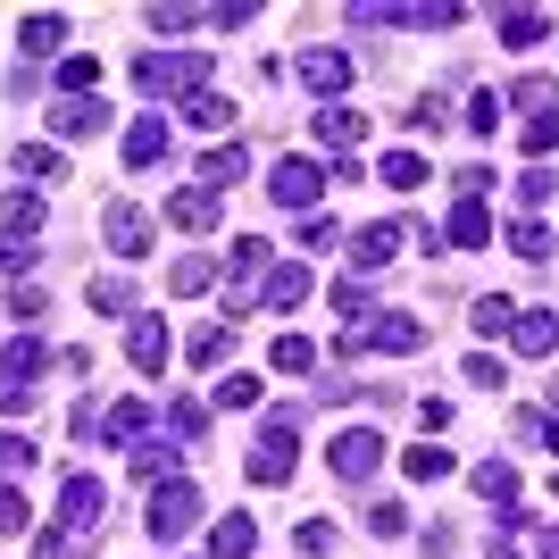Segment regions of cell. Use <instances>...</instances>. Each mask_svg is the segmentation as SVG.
Listing matches in <instances>:
<instances>
[{
	"instance_id": "cell-30",
	"label": "cell",
	"mask_w": 559,
	"mask_h": 559,
	"mask_svg": "<svg viewBox=\"0 0 559 559\" xmlns=\"http://www.w3.org/2000/svg\"><path fill=\"white\" fill-rule=\"evenodd\" d=\"M510 100H518L526 117H551V109H559V84H551V75H518Z\"/></svg>"
},
{
	"instance_id": "cell-57",
	"label": "cell",
	"mask_w": 559,
	"mask_h": 559,
	"mask_svg": "<svg viewBox=\"0 0 559 559\" xmlns=\"http://www.w3.org/2000/svg\"><path fill=\"white\" fill-rule=\"evenodd\" d=\"M68 426H75V443H100V401H75Z\"/></svg>"
},
{
	"instance_id": "cell-12",
	"label": "cell",
	"mask_w": 559,
	"mask_h": 559,
	"mask_svg": "<svg viewBox=\"0 0 559 559\" xmlns=\"http://www.w3.org/2000/svg\"><path fill=\"white\" fill-rule=\"evenodd\" d=\"M159 159H167V117H159V109H142L134 126H126V167L142 176V167H159Z\"/></svg>"
},
{
	"instance_id": "cell-5",
	"label": "cell",
	"mask_w": 559,
	"mask_h": 559,
	"mask_svg": "<svg viewBox=\"0 0 559 559\" xmlns=\"http://www.w3.org/2000/svg\"><path fill=\"white\" fill-rule=\"evenodd\" d=\"M267 192H276V210H301V217H318V192H326V167H318V159H276Z\"/></svg>"
},
{
	"instance_id": "cell-42",
	"label": "cell",
	"mask_w": 559,
	"mask_h": 559,
	"mask_svg": "<svg viewBox=\"0 0 559 559\" xmlns=\"http://www.w3.org/2000/svg\"><path fill=\"white\" fill-rule=\"evenodd\" d=\"M460 376L476 384V393H501V376H510V368H501L492 350H467V359H460Z\"/></svg>"
},
{
	"instance_id": "cell-10",
	"label": "cell",
	"mask_w": 559,
	"mask_h": 559,
	"mask_svg": "<svg viewBox=\"0 0 559 559\" xmlns=\"http://www.w3.org/2000/svg\"><path fill=\"white\" fill-rule=\"evenodd\" d=\"M50 134L59 142H93V134H109V100H50Z\"/></svg>"
},
{
	"instance_id": "cell-33",
	"label": "cell",
	"mask_w": 559,
	"mask_h": 559,
	"mask_svg": "<svg viewBox=\"0 0 559 559\" xmlns=\"http://www.w3.org/2000/svg\"><path fill=\"white\" fill-rule=\"evenodd\" d=\"M93 309H100V318H126V326H134V284H126V276H100V284H93Z\"/></svg>"
},
{
	"instance_id": "cell-58",
	"label": "cell",
	"mask_w": 559,
	"mask_h": 559,
	"mask_svg": "<svg viewBox=\"0 0 559 559\" xmlns=\"http://www.w3.org/2000/svg\"><path fill=\"white\" fill-rule=\"evenodd\" d=\"M293 543H301V551L318 559V551H334V526H326V518H309V526H301V535H293Z\"/></svg>"
},
{
	"instance_id": "cell-41",
	"label": "cell",
	"mask_w": 559,
	"mask_h": 559,
	"mask_svg": "<svg viewBox=\"0 0 559 559\" xmlns=\"http://www.w3.org/2000/svg\"><path fill=\"white\" fill-rule=\"evenodd\" d=\"M167 426H176V443H201V435H210V409H201V401H167Z\"/></svg>"
},
{
	"instance_id": "cell-52",
	"label": "cell",
	"mask_w": 559,
	"mask_h": 559,
	"mask_svg": "<svg viewBox=\"0 0 559 559\" xmlns=\"http://www.w3.org/2000/svg\"><path fill=\"white\" fill-rule=\"evenodd\" d=\"M518 201H526V210H543V201H551V167H526V176H518Z\"/></svg>"
},
{
	"instance_id": "cell-62",
	"label": "cell",
	"mask_w": 559,
	"mask_h": 559,
	"mask_svg": "<svg viewBox=\"0 0 559 559\" xmlns=\"http://www.w3.org/2000/svg\"><path fill=\"white\" fill-rule=\"evenodd\" d=\"M551 501H559V476H551Z\"/></svg>"
},
{
	"instance_id": "cell-11",
	"label": "cell",
	"mask_w": 559,
	"mask_h": 559,
	"mask_svg": "<svg viewBox=\"0 0 559 559\" xmlns=\"http://www.w3.org/2000/svg\"><path fill=\"white\" fill-rule=\"evenodd\" d=\"M100 242H109L117 259H142V251H151V217H142L134 201H109V217H100Z\"/></svg>"
},
{
	"instance_id": "cell-24",
	"label": "cell",
	"mask_w": 559,
	"mask_h": 559,
	"mask_svg": "<svg viewBox=\"0 0 559 559\" xmlns=\"http://www.w3.org/2000/svg\"><path fill=\"white\" fill-rule=\"evenodd\" d=\"M251 543H259V526H251L242 510H234V518H217V526H210V559H251Z\"/></svg>"
},
{
	"instance_id": "cell-40",
	"label": "cell",
	"mask_w": 559,
	"mask_h": 559,
	"mask_svg": "<svg viewBox=\"0 0 559 559\" xmlns=\"http://www.w3.org/2000/svg\"><path fill=\"white\" fill-rule=\"evenodd\" d=\"M510 251L518 259H551V226H543V217H518V226H510Z\"/></svg>"
},
{
	"instance_id": "cell-25",
	"label": "cell",
	"mask_w": 559,
	"mask_h": 559,
	"mask_svg": "<svg viewBox=\"0 0 559 559\" xmlns=\"http://www.w3.org/2000/svg\"><path fill=\"white\" fill-rule=\"evenodd\" d=\"M443 234H451V242H460V251H485V242H492V217H485V201H460Z\"/></svg>"
},
{
	"instance_id": "cell-17",
	"label": "cell",
	"mask_w": 559,
	"mask_h": 559,
	"mask_svg": "<svg viewBox=\"0 0 559 559\" xmlns=\"http://www.w3.org/2000/svg\"><path fill=\"white\" fill-rule=\"evenodd\" d=\"M142 435H151V401H109V409H100V443H126V451H134Z\"/></svg>"
},
{
	"instance_id": "cell-37",
	"label": "cell",
	"mask_w": 559,
	"mask_h": 559,
	"mask_svg": "<svg viewBox=\"0 0 559 559\" xmlns=\"http://www.w3.org/2000/svg\"><path fill=\"white\" fill-rule=\"evenodd\" d=\"M185 117H192V126H210V134H226V126H234V100H226V93L210 84L201 100H185Z\"/></svg>"
},
{
	"instance_id": "cell-49",
	"label": "cell",
	"mask_w": 559,
	"mask_h": 559,
	"mask_svg": "<svg viewBox=\"0 0 559 559\" xmlns=\"http://www.w3.org/2000/svg\"><path fill=\"white\" fill-rule=\"evenodd\" d=\"M17 467H34V443H25V435H0V485H9Z\"/></svg>"
},
{
	"instance_id": "cell-15",
	"label": "cell",
	"mask_w": 559,
	"mask_h": 559,
	"mask_svg": "<svg viewBox=\"0 0 559 559\" xmlns=\"http://www.w3.org/2000/svg\"><path fill=\"white\" fill-rule=\"evenodd\" d=\"M17 50L25 59H59V50H68V17H59V9H34V17L17 25Z\"/></svg>"
},
{
	"instance_id": "cell-51",
	"label": "cell",
	"mask_w": 559,
	"mask_h": 559,
	"mask_svg": "<svg viewBox=\"0 0 559 559\" xmlns=\"http://www.w3.org/2000/svg\"><path fill=\"white\" fill-rule=\"evenodd\" d=\"M75 551H84V543H75L68 526H50V535H34V559H75Z\"/></svg>"
},
{
	"instance_id": "cell-59",
	"label": "cell",
	"mask_w": 559,
	"mask_h": 559,
	"mask_svg": "<svg viewBox=\"0 0 559 559\" xmlns=\"http://www.w3.org/2000/svg\"><path fill=\"white\" fill-rule=\"evenodd\" d=\"M251 17H259L251 0H226V9H210V25H217V34H226V25H251Z\"/></svg>"
},
{
	"instance_id": "cell-60",
	"label": "cell",
	"mask_w": 559,
	"mask_h": 559,
	"mask_svg": "<svg viewBox=\"0 0 559 559\" xmlns=\"http://www.w3.org/2000/svg\"><path fill=\"white\" fill-rule=\"evenodd\" d=\"M535 559H559V535H543V543H535Z\"/></svg>"
},
{
	"instance_id": "cell-4",
	"label": "cell",
	"mask_w": 559,
	"mask_h": 559,
	"mask_svg": "<svg viewBox=\"0 0 559 559\" xmlns=\"http://www.w3.org/2000/svg\"><path fill=\"white\" fill-rule=\"evenodd\" d=\"M142 526H151V543H185L192 526H201V492H192L185 476L151 485V510H142Z\"/></svg>"
},
{
	"instance_id": "cell-9",
	"label": "cell",
	"mask_w": 559,
	"mask_h": 559,
	"mask_svg": "<svg viewBox=\"0 0 559 559\" xmlns=\"http://www.w3.org/2000/svg\"><path fill=\"white\" fill-rule=\"evenodd\" d=\"M376 467H384V435H368V426L334 435V476H343V485H368Z\"/></svg>"
},
{
	"instance_id": "cell-46",
	"label": "cell",
	"mask_w": 559,
	"mask_h": 559,
	"mask_svg": "<svg viewBox=\"0 0 559 559\" xmlns=\"http://www.w3.org/2000/svg\"><path fill=\"white\" fill-rule=\"evenodd\" d=\"M217 409H259V376H217Z\"/></svg>"
},
{
	"instance_id": "cell-1",
	"label": "cell",
	"mask_w": 559,
	"mask_h": 559,
	"mask_svg": "<svg viewBox=\"0 0 559 559\" xmlns=\"http://www.w3.org/2000/svg\"><path fill=\"white\" fill-rule=\"evenodd\" d=\"M134 93L201 100V93H210V50H142V59H134Z\"/></svg>"
},
{
	"instance_id": "cell-27",
	"label": "cell",
	"mask_w": 559,
	"mask_h": 559,
	"mask_svg": "<svg viewBox=\"0 0 559 559\" xmlns=\"http://www.w3.org/2000/svg\"><path fill=\"white\" fill-rule=\"evenodd\" d=\"M376 176H384L393 192H418V185H426V159L409 151V142H401V151H384V159H376Z\"/></svg>"
},
{
	"instance_id": "cell-53",
	"label": "cell",
	"mask_w": 559,
	"mask_h": 559,
	"mask_svg": "<svg viewBox=\"0 0 559 559\" xmlns=\"http://www.w3.org/2000/svg\"><path fill=\"white\" fill-rule=\"evenodd\" d=\"M192 17H210V9H176V0H167V9H151V34H185Z\"/></svg>"
},
{
	"instance_id": "cell-48",
	"label": "cell",
	"mask_w": 559,
	"mask_h": 559,
	"mask_svg": "<svg viewBox=\"0 0 559 559\" xmlns=\"http://www.w3.org/2000/svg\"><path fill=\"white\" fill-rule=\"evenodd\" d=\"M0 226H25V234H43V201H34V192H9V217H0Z\"/></svg>"
},
{
	"instance_id": "cell-26",
	"label": "cell",
	"mask_w": 559,
	"mask_h": 559,
	"mask_svg": "<svg viewBox=\"0 0 559 559\" xmlns=\"http://www.w3.org/2000/svg\"><path fill=\"white\" fill-rule=\"evenodd\" d=\"M34 259H43V234H25V226H0V267H9V276L25 284V267H34Z\"/></svg>"
},
{
	"instance_id": "cell-13",
	"label": "cell",
	"mask_w": 559,
	"mask_h": 559,
	"mask_svg": "<svg viewBox=\"0 0 559 559\" xmlns=\"http://www.w3.org/2000/svg\"><path fill=\"white\" fill-rule=\"evenodd\" d=\"M318 142H326V151H359V142H368V109L326 100V109H318Z\"/></svg>"
},
{
	"instance_id": "cell-38",
	"label": "cell",
	"mask_w": 559,
	"mask_h": 559,
	"mask_svg": "<svg viewBox=\"0 0 559 559\" xmlns=\"http://www.w3.org/2000/svg\"><path fill=\"white\" fill-rule=\"evenodd\" d=\"M259 443L267 451H301V418H293V409H267V418H259Z\"/></svg>"
},
{
	"instance_id": "cell-28",
	"label": "cell",
	"mask_w": 559,
	"mask_h": 559,
	"mask_svg": "<svg viewBox=\"0 0 559 559\" xmlns=\"http://www.w3.org/2000/svg\"><path fill=\"white\" fill-rule=\"evenodd\" d=\"M59 93H68V100H93L100 93V59H84V50L59 59Z\"/></svg>"
},
{
	"instance_id": "cell-23",
	"label": "cell",
	"mask_w": 559,
	"mask_h": 559,
	"mask_svg": "<svg viewBox=\"0 0 559 559\" xmlns=\"http://www.w3.org/2000/svg\"><path fill=\"white\" fill-rule=\"evenodd\" d=\"M492 34H501L510 50H535L543 34H551V17H543V9H501V17H492Z\"/></svg>"
},
{
	"instance_id": "cell-29",
	"label": "cell",
	"mask_w": 559,
	"mask_h": 559,
	"mask_svg": "<svg viewBox=\"0 0 559 559\" xmlns=\"http://www.w3.org/2000/svg\"><path fill=\"white\" fill-rule=\"evenodd\" d=\"M401 467H409L418 485H443V476H451V451L443 443H409V451H401Z\"/></svg>"
},
{
	"instance_id": "cell-55",
	"label": "cell",
	"mask_w": 559,
	"mask_h": 559,
	"mask_svg": "<svg viewBox=\"0 0 559 559\" xmlns=\"http://www.w3.org/2000/svg\"><path fill=\"white\" fill-rule=\"evenodd\" d=\"M368 526H376V535H409V510H401V501H376Z\"/></svg>"
},
{
	"instance_id": "cell-35",
	"label": "cell",
	"mask_w": 559,
	"mask_h": 559,
	"mask_svg": "<svg viewBox=\"0 0 559 559\" xmlns=\"http://www.w3.org/2000/svg\"><path fill=\"white\" fill-rule=\"evenodd\" d=\"M134 476L142 485H167L176 476V443H134Z\"/></svg>"
},
{
	"instance_id": "cell-18",
	"label": "cell",
	"mask_w": 559,
	"mask_h": 559,
	"mask_svg": "<svg viewBox=\"0 0 559 559\" xmlns=\"http://www.w3.org/2000/svg\"><path fill=\"white\" fill-rule=\"evenodd\" d=\"M242 167H251V151H242V142H210V151H201V192L242 185Z\"/></svg>"
},
{
	"instance_id": "cell-22",
	"label": "cell",
	"mask_w": 559,
	"mask_h": 559,
	"mask_svg": "<svg viewBox=\"0 0 559 559\" xmlns=\"http://www.w3.org/2000/svg\"><path fill=\"white\" fill-rule=\"evenodd\" d=\"M467 485L485 492L492 510H510V501H518V467L510 460H476V467H467Z\"/></svg>"
},
{
	"instance_id": "cell-7",
	"label": "cell",
	"mask_w": 559,
	"mask_h": 559,
	"mask_svg": "<svg viewBox=\"0 0 559 559\" xmlns=\"http://www.w3.org/2000/svg\"><path fill=\"white\" fill-rule=\"evenodd\" d=\"M401 234H409L401 217H376V226H350V234H343V242H350V276H376V267H384V259L401 251Z\"/></svg>"
},
{
	"instance_id": "cell-39",
	"label": "cell",
	"mask_w": 559,
	"mask_h": 559,
	"mask_svg": "<svg viewBox=\"0 0 559 559\" xmlns=\"http://www.w3.org/2000/svg\"><path fill=\"white\" fill-rule=\"evenodd\" d=\"M293 467H301V451H267V443H259L251 451V485H284Z\"/></svg>"
},
{
	"instance_id": "cell-19",
	"label": "cell",
	"mask_w": 559,
	"mask_h": 559,
	"mask_svg": "<svg viewBox=\"0 0 559 559\" xmlns=\"http://www.w3.org/2000/svg\"><path fill=\"white\" fill-rule=\"evenodd\" d=\"M510 343L526 350V359H551V350H559V318H551V309H518Z\"/></svg>"
},
{
	"instance_id": "cell-44",
	"label": "cell",
	"mask_w": 559,
	"mask_h": 559,
	"mask_svg": "<svg viewBox=\"0 0 559 559\" xmlns=\"http://www.w3.org/2000/svg\"><path fill=\"white\" fill-rule=\"evenodd\" d=\"M334 309H343L350 326H359V318H376V293H368L359 276H343V284H334Z\"/></svg>"
},
{
	"instance_id": "cell-21",
	"label": "cell",
	"mask_w": 559,
	"mask_h": 559,
	"mask_svg": "<svg viewBox=\"0 0 559 559\" xmlns=\"http://www.w3.org/2000/svg\"><path fill=\"white\" fill-rule=\"evenodd\" d=\"M167 226H185V234H210V226H217V192L185 185L176 201H167Z\"/></svg>"
},
{
	"instance_id": "cell-16",
	"label": "cell",
	"mask_w": 559,
	"mask_h": 559,
	"mask_svg": "<svg viewBox=\"0 0 559 559\" xmlns=\"http://www.w3.org/2000/svg\"><path fill=\"white\" fill-rule=\"evenodd\" d=\"M167 350H176V334H167L159 318H134V326H126V359H134V368L159 376V368H167Z\"/></svg>"
},
{
	"instance_id": "cell-3",
	"label": "cell",
	"mask_w": 559,
	"mask_h": 559,
	"mask_svg": "<svg viewBox=\"0 0 559 559\" xmlns=\"http://www.w3.org/2000/svg\"><path fill=\"white\" fill-rule=\"evenodd\" d=\"M426 343V326L409 318V309H376V318H359V326H343V359H359V350H418Z\"/></svg>"
},
{
	"instance_id": "cell-43",
	"label": "cell",
	"mask_w": 559,
	"mask_h": 559,
	"mask_svg": "<svg viewBox=\"0 0 559 559\" xmlns=\"http://www.w3.org/2000/svg\"><path fill=\"white\" fill-rule=\"evenodd\" d=\"M267 368H284V376H309V368H318V350H309L301 334H284V343L267 350Z\"/></svg>"
},
{
	"instance_id": "cell-54",
	"label": "cell",
	"mask_w": 559,
	"mask_h": 559,
	"mask_svg": "<svg viewBox=\"0 0 559 559\" xmlns=\"http://www.w3.org/2000/svg\"><path fill=\"white\" fill-rule=\"evenodd\" d=\"M0 535H25V492L0 485Z\"/></svg>"
},
{
	"instance_id": "cell-14",
	"label": "cell",
	"mask_w": 559,
	"mask_h": 559,
	"mask_svg": "<svg viewBox=\"0 0 559 559\" xmlns=\"http://www.w3.org/2000/svg\"><path fill=\"white\" fill-rule=\"evenodd\" d=\"M301 301H309V267H301V259L267 267V284H259V309H284V318H293Z\"/></svg>"
},
{
	"instance_id": "cell-61",
	"label": "cell",
	"mask_w": 559,
	"mask_h": 559,
	"mask_svg": "<svg viewBox=\"0 0 559 559\" xmlns=\"http://www.w3.org/2000/svg\"><path fill=\"white\" fill-rule=\"evenodd\" d=\"M551 418H559V376H551Z\"/></svg>"
},
{
	"instance_id": "cell-34",
	"label": "cell",
	"mask_w": 559,
	"mask_h": 559,
	"mask_svg": "<svg viewBox=\"0 0 559 559\" xmlns=\"http://www.w3.org/2000/svg\"><path fill=\"white\" fill-rule=\"evenodd\" d=\"M510 435H518V443L559 451V418H551V409H518V418H510Z\"/></svg>"
},
{
	"instance_id": "cell-20",
	"label": "cell",
	"mask_w": 559,
	"mask_h": 559,
	"mask_svg": "<svg viewBox=\"0 0 559 559\" xmlns=\"http://www.w3.org/2000/svg\"><path fill=\"white\" fill-rule=\"evenodd\" d=\"M467 326L485 334V343H501V334L518 326V301L510 293H476V301H467Z\"/></svg>"
},
{
	"instance_id": "cell-8",
	"label": "cell",
	"mask_w": 559,
	"mask_h": 559,
	"mask_svg": "<svg viewBox=\"0 0 559 559\" xmlns=\"http://www.w3.org/2000/svg\"><path fill=\"white\" fill-rule=\"evenodd\" d=\"M293 75H301L309 93H318V109H326V100L350 93V50H301V59H293Z\"/></svg>"
},
{
	"instance_id": "cell-2",
	"label": "cell",
	"mask_w": 559,
	"mask_h": 559,
	"mask_svg": "<svg viewBox=\"0 0 559 559\" xmlns=\"http://www.w3.org/2000/svg\"><path fill=\"white\" fill-rule=\"evenodd\" d=\"M50 368H59V359H50V343L17 334V343H9V359H0V418H25V409H34V384H43Z\"/></svg>"
},
{
	"instance_id": "cell-50",
	"label": "cell",
	"mask_w": 559,
	"mask_h": 559,
	"mask_svg": "<svg viewBox=\"0 0 559 559\" xmlns=\"http://www.w3.org/2000/svg\"><path fill=\"white\" fill-rule=\"evenodd\" d=\"M526 151H535V159H543V151H559V109L551 117H526Z\"/></svg>"
},
{
	"instance_id": "cell-47",
	"label": "cell",
	"mask_w": 559,
	"mask_h": 559,
	"mask_svg": "<svg viewBox=\"0 0 559 559\" xmlns=\"http://www.w3.org/2000/svg\"><path fill=\"white\" fill-rule=\"evenodd\" d=\"M343 234H350V226H334V217H301V234H293V242H301V251H334Z\"/></svg>"
},
{
	"instance_id": "cell-31",
	"label": "cell",
	"mask_w": 559,
	"mask_h": 559,
	"mask_svg": "<svg viewBox=\"0 0 559 559\" xmlns=\"http://www.w3.org/2000/svg\"><path fill=\"white\" fill-rule=\"evenodd\" d=\"M17 176H34V185H59V176H68V159H59L50 142H25V151H17Z\"/></svg>"
},
{
	"instance_id": "cell-45",
	"label": "cell",
	"mask_w": 559,
	"mask_h": 559,
	"mask_svg": "<svg viewBox=\"0 0 559 559\" xmlns=\"http://www.w3.org/2000/svg\"><path fill=\"white\" fill-rule=\"evenodd\" d=\"M43 309H50V293H43V284H9V318H17V326H34Z\"/></svg>"
},
{
	"instance_id": "cell-6",
	"label": "cell",
	"mask_w": 559,
	"mask_h": 559,
	"mask_svg": "<svg viewBox=\"0 0 559 559\" xmlns=\"http://www.w3.org/2000/svg\"><path fill=\"white\" fill-rule=\"evenodd\" d=\"M100 518H109V492H100V476H68V492H59V526L84 543V535H100Z\"/></svg>"
},
{
	"instance_id": "cell-36",
	"label": "cell",
	"mask_w": 559,
	"mask_h": 559,
	"mask_svg": "<svg viewBox=\"0 0 559 559\" xmlns=\"http://www.w3.org/2000/svg\"><path fill=\"white\" fill-rule=\"evenodd\" d=\"M226 350H234V326H201V334L185 343V359H192V368H217Z\"/></svg>"
},
{
	"instance_id": "cell-32",
	"label": "cell",
	"mask_w": 559,
	"mask_h": 559,
	"mask_svg": "<svg viewBox=\"0 0 559 559\" xmlns=\"http://www.w3.org/2000/svg\"><path fill=\"white\" fill-rule=\"evenodd\" d=\"M210 284H217V259H201V251L167 267V293H210Z\"/></svg>"
},
{
	"instance_id": "cell-56",
	"label": "cell",
	"mask_w": 559,
	"mask_h": 559,
	"mask_svg": "<svg viewBox=\"0 0 559 559\" xmlns=\"http://www.w3.org/2000/svg\"><path fill=\"white\" fill-rule=\"evenodd\" d=\"M401 126H409V134H435V126H443V100H409V117H401Z\"/></svg>"
}]
</instances>
